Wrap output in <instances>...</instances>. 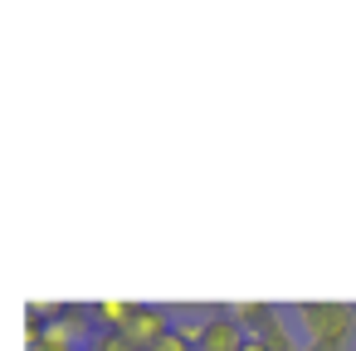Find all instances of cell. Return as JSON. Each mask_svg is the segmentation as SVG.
Here are the masks:
<instances>
[{
  "instance_id": "6da1fadb",
  "label": "cell",
  "mask_w": 356,
  "mask_h": 351,
  "mask_svg": "<svg viewBox=\"0 0 356 351\" xmlns=\"http://www.w3.org/2000/svg\"><path fill=\"white\" fill-rule=\"evenodd\" d=\"M298 317H302V327H307L312 341L341 346V341L356 332V307H351V302H302Z\"/></svg>"
},
{
  "instance_id": "7a4b0ae2",
  "label": "cell",
  "mask_w": 356,
  "mask_h": 351,
  "mask_svg": "<svg viewBox=\"0 0 356 351\" xmlns=\"http://www.w3.org/2000/svg\"><path fill=\"white\" fill-rule=\"evenodd\" d=\"M122 332H127V341H132L137 351H156V346L171 336V322H166V312H156V307H137Z\"/></svg>"
},
{
  "instance_id": "3957f363",
  "label": "cell",
  "mask_w": 356,
  "mask_h": 351,
  "mask_svg": "<svg viewBox=\"0 0 356 351\" xmlns=\"http://www.w3.org/2000/svg\"><path fill=\"white\" fill-rule=\"evenodd\" d=\"M249 336H244V327L234 322V312L229 317H210L205 322V336H200V351H239Z\"/></svg>"
},
{
  "instance_id": "277c9868",
  "label": "cell",
  "mask_w": 356,
  "mask_h": 351,
  "mask_svg": "<svg viewBox=\"0 0 356 351\" xmlns=\"http://www.w3.org/2000/svg\"><path fill=\"white\" fill-rule=\"evenodd\" d=\"M234 322H239V327L249 322V327L259 332L264 322H273V307H268V302H239V307H234Z\"/></svg>"
},
{
  "instance_id": "5b68a950",
  "label": "cell",
  "mask_w": 356,
  "mask_h": 351,
  "mask_svg": "<svg viewBox=\"0 0 356 351\" xmlns=\"http://www.w3.org/2000/svg\"><path fill=\"white\" fill-rule=\"evenodd\" d=\"M93 351H137V346H132V341H127V332H103V336H98V346H93Z\"/></svg>"
},
{
  "instance_id": "8992f818",
  "label": "cell",
  "mask_w": 356,
  "mask_h": 351,
  "mask_svg": "<svg viewBox=\"0 0 356 351\" xmlns=\"http://www.w3.org/2000/svg\"><path fill=\"white\" fill-rule=\"evenodd\" d=\"M156 351H195V341H186L181 332H171V336H166V341H161Z\"/></svg>"
},
{
  "instance_id": "52a82bcc",
  "label": "cell",
  "mask_w": 356,
  "mask_h": 351,
  "mask_svg": "<svg viewBox=\"0 0 356 351\" xmlns=\"http://www.w3.org/2000/svg\"><path fill=\"white\" fill-rule=\"evenodd\" d=\"M239 351H268V346H264V341H259V336H249V341H244V346H239Z\"/></svg>"
},
{
  "instance_id": "ba28073f",
  "label": "cell",
  "mask_w": 356,
  "mask_h": 351,
  "mask_svg": "<svg viewBox=\"0 0 356 351\" xmlns=\"http://www.w3.org/2000/svg\"><path fill=\"white\" fill-rule=\"evenodd\" d=\"M307 351H341V346H332V341H312Z\"/></svg>"
}]
</instances>
